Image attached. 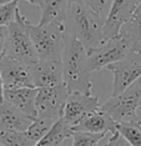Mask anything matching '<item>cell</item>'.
Returning <instances> with one entry per match:
<instances>
[{
    "instance_id": "cell-1",
    "label": "cell",
    "mask_w": 141,
    "mask_h": 146,
    "mask_svg": "<svg viewBox=\"0 0 141 146\" xmlns=\"http://www.w3.org/2000/svg\"><path fill=\"white\" fill-rule=\"evenodd\" d=\"M63 52V79L69 92L91 94L92 81L88 49L78 39L65 33Z\"/></svg>"
},
{
    "instance_id": "cell-2",
    "label": "cell",
    "mask_w": 141,
    "mask_h": 146,
    "mask_svg": "<svg viewBox=\"0 0 141 146\" xmlns=\"http://www.w3.org/2000/svg\"><path fill=\"white\" fill-rule=\"evenodd\" d=\"M105 20L84 3H71L65 24V33L74 36L86 49L97 48L104 42Z\"/></svg>"
},
{
    "instance_id": "cell-3",
    "label": "cell",
    "mask_w": 141,
    "mask_h": 146,
    "mask_svg": "<svg viewBox=\"0 0 141 146\" xmlns=\"http://www.w3.org/2000/svg\"><path fill=\"white\" fill-rule=\"evenodd\" d=\"M28 29L39 60H61L65 46V26L29 21Z\"/></svg>"
},
{
    "instance_id": "cell-4",
    "label": "cell",
    "mask_w": 141,
    "mask_h": 146,
    "mask_svg": "<svg viewBox=\"0 0 141 146\" xmlns=\"http://www.w3.org/2000/svg\"><path fill=\"white\" fill-rule=\"evenodd\" d=\"M29 21V19L25 18L18 9L15 19L8 25V44H6V56L19 60L26 65H31L39 61L28 29Z\"/></svg>"
},
{
    "instance_id": "cell-5",
    "label": "cell",
    "mask_w": 141,
    "mask_h": 146,
    "mask_svg": "<svg viewBox=\"0 0 141 146\" xmlns=\"http://www.w3.org/2000/svg\"><path fill=\"white\" fill-rule=\"evenodd\" d=\"M141 108V79L130 85L121 94L111 96L100 110L110 115L116 122L141 121L139 109Z\"/></svg>"
},
{
    "instance_id": "cell-6",
    "label": "cell",
    "mask_w": 141,
    "mask_h": 146,
    "mask_svg": "<svg viewBox=\"0 0 141 146\" xmlns=\"http://www.w3.org/2000/svg\"><path fill=\"white\" fill-rule=\"evenodd\" d=\"M114 75L112 96L125 91L130 85L141 79V52L130 51L121 60L106 66Z\"/></svg>"
},
{
    "instance_id": "cell-7",
    "label": "cell",
    "mask_w": 141,
    "mask_h": 146,
    "mask_svg": "<svg viewBox=\"0 0 141 146\" xmlns=\"http://www.w3.org/2000/svg\"><path fill=\"white\" fill-rule=\"evenodd\" d=\"M69 94L70 92L64 82L56 86L38 89V95H36L38 117L53 119L55 121L61 119Z\"/></svg>"
},
{
    "instance_id": "cell-8",
    "label": "cell",
    "mask_w": 141,
    "mask_h": 146,
    "mask_svg": "<svg viewBox=\"0 0 141 146\" xmlns=\"http://www.w3.org/2000/svg\"><path fill=\"white\" fill-rule=\"evenodd\" d=\"M130 52L125 40L120 35L116 38L102 42L100 46L92 49H88L89 55V66L91 72L99 71L101 69L109 66L110 64L121 60L122 58Z\"/></svg>"
},
{
    "instance_id": "cell-9",
    "label": "cell",
    "mask_w": 141,
    "mask_h": 146,
    "mask_svg": "<svg viewBox=\"0 0 141 146\" xmlns=\"http://www.w3.org/2000/svg\"><path fill=\"white\" fill-rule=\"evenodd\" d=\"M100 106L101 105L99 104V99L91 94H82L78 91L70 92L65 102L63 119L74 127L85 116L99 110Z\"/></svg>"
},
{
    "instance_id": "cell-10",
    "label": "cell",
    "mask_w": 141,
    "mask_h": 146,
    "mask_svg": "<svg viewBox=\"0 0 141 146\" xmlns=\"http://www.w3.org/2000/svg\"><path fill=\"white\" fill-rule=\"evenodd\" d=\"M140 0H114L104 24V42L116 38L125 23L131 18Z\"/></svg>"
},
{
    "instance_id": "cell-11",
    "label": "cell",
    "mask_w": 141,
    "mask_h": 146,
    "mask_svg": "<svg viewBox=\"0 0 141 146\" xmlns=\"http://www.w3.org/2000/svg\"><path fill=\"white\" fill-rule=\"evenodd\" d=\"M0 72L3 76L5 90L21 88H35L30 74L29 65L5 56L0 62Z\"/></svg>"
},
{
    "instance_id": "cell-12",
    "label": "cell",
    "mask_w": 141,
    "mask_h": 146,
    "mask_svg": "<svg viewBox=\"0 0 141 146\" xmlns=\"http://www.w3.org/2000/svg\"><path fill=\"white\" fill-rule=\"evenodd\" d=\"M29 69L36 89L56 86L64 82L61 60H39L29 65Z\"/></svg>"
},
{
    "instance_id": "cell-13",
    "label": "cell",
    "mask_w": 141,
    "mask_h": 146,
    "mask_svg": "<svg viewBox=\"0 0 141 146\" xmlns=\"http://www.w3.org/2000/svg\"><path fill=\"white\" fill-rule=\"evenodd\" d=\"M117 122L102 110L94 111L82 119L72 127L74 131L90 132V134H110L116 131Z\"/></svg>"
},
{
    "instance_id": "cell-14",
    "label": "cell",
    "mask_w": 141,
    "mask_h": 146,
    "mask_svg": "<svg viewBox=\"0 0 141 146\" xmlns=\"http://www.w3.org/2000/svg\"><path fill=\"white\" fill-rule=\"evenodd\" d=\"M36 95H38V89L36 88H21L14 89V90H5L4 92V100L24 114L29 115L30 117L36 119L38 112H36Z\"/></svg>"
},
{
    "instance_id": "cell-15",
    "label": "cell",
    "mask_w": 141,
    "mask_h": 146,
    "mask_svg": "<svg viewBox=\"0 0 141 146\" xmlns=\"http://www.w3.org/2000/svg\"><path fill=\"white\" fill-rule=\"evenodd\" d=\"M70 4V0H36L35 5L41 10L39 24H59L65 26Z\"/></svg>"
},
{
    "instance_id": "cell-16",
    "label": "cell",
    "mask_w": 141,
    "mask_h": 146,
    "mask_svg": "<svg viewBox=\"0 0 141 146\" xmlns=\"http://www.w3.org/2000/svg\"><path fill=\"white\" fill-rule=\"evenodd\" d=\"M34 120L9 102H0V130L26 131Z\"/></svg>"
},
{
    "instance_id": "cell-17",
    "label": "cell",
    "mask_w": 141,
    "mask_h": 146,
    "mask_svg": "<svg viewBox=\"0 0 141 146\" xmlns=\"http://www.w3.org/2000/svg\"><path fill=\"white\" fill-rule=\"evenodd\" d=\"M119 35L125 40L130 51L141 52V0L131 18L121 28Z\"/></svg>"
},
{
    "instance_id": "cell-18",
    "label": "cell",
    "mask_w": 141,
    "mask_h": 146,
    "mask_svg": "<svg viewBox=\"0 0 141 146\" xmlns=\"http://www.w3.org/2000/svg\"><path fill=\"white\" fill-rule=\"evenodd\" d=\"M72 127L61 117L53 125L48 134L43 139H40L34 146H61L66 139L72 137Z\"/></svg>"
},
{
    "instance_id": "cell-19",
    "label": "cell",
    "mask_w": 141,
    "mask_h": 146,
    "mask_svg": "<svg viewBox=\"0 0 141 146\" xmlns=\"http://www.w3.org/2000/svg\"><path fill=\"white\" fill-rule=\"evenodd\" d=\"M116 131L125 139L130 146H141V121L117 122Z\"/></svg>"
},
{
    "instance_id": "cell-20",
    "label": "cell",
    "mask_w": 141,
    "mask_h": 146,
    "mask_svg": "<svg viewBox=\"0 0 141 146\" xmlns=\"http://www.w3.org/2000/svg\"><path fill=\"white\" fill-rule=\"evenodd\" d=\"M0 142L4 146H34L35 142L30 140L25 131L0 130Z\"/></svg>"
},
{
    "instance_id": "cell-21",
    "label": "cell",
    "mask_w": 141,
    "mask_h": 146,
    "mask_svg": "<svg viewBox=\"0 0 141 146\" xmlns=\"http://www.w3.org/2000/svg\"><path fill=\"white\" fill-rule=\"evenodd\" d=\"M55 122L56 121L53 120V119L36 117L25 132H26V135L29 136L30 140H33L36 144L40 139H43L50 131V129L53 127V125L55 124Z\"/></svg>"
},
{
    "instance_id": "cell-22",
    "label": "cell",
    "mask_w": 141,
    "mask_h": 146,
    "mask_svg": "<svg viewBox=\"0 0 141 146\" xmlns=\"http://www.w3.org/2000/svg\"><path fill=\"white\" fill-rule=\"evenodd\" d=\"M107 134H90V132L74 131L72 146H97Z\"/></svg>"
},
{
    "instance_id": "cell-23",
    "label": "cell",
    "mask_w": 141,
    "mask_h": 146,
    "mask_svg": "<svg viewBox=\"0 0 141 146\" xmlns=\"http://www.w3.org/2000/svg\"><path fill=\"white\" fill-rule=\"evenodd\" d=\"M19 0H13L6 4L0 5V26H8L15 19L18 11Z\"/></svg>"
},
{
    "instance_id": "cell-24",
    "label": "cell",
    "mask_w": 141,
    "mask_h": 146,
    "mask_svg": "<svg viewBox=\"0 0 141 146\" xmlns=\"http://www.w3.org/2000/svg\"><path fill=\"white\" fill-rule=\"evenodd\" d=\"M114 0H84V4L89 6L97 15H100L104 20H106L110 9L112 6Z\"/></svg>"
},
{
    "instance_id": "cell-25",
    "label": "cell",
    "mask_w": 141,
    "mask_h": 146,
    "mask_svg": "<svg viewBox=\"0 0 141 146\" xmlns=\"http://www.w3.org/2000/svg\"><path fill=\"white\" fill-rule=\"evenodd\" d=\"M8 44V26H0V62L6 56Z\"/></svg>"
},
{
    "instance_id": "cell-26",
    "label": "cell",
    "mask_w": 141,
    "mask_h": 146,
    "mask_svg": "<svg viewBox=\"0 0 141 146\" xmlns=\"http://www.w3.org/2000/svg\"><path fill=\"white\" fill-rule=\"evenodd\" d=\"M105 146H130V145L127 144V141L119 134V132L115 131L110 135V139L105 144Z\"/></svg>"
},
{
    "instance_id": "cell-27",
    "label": "cell",
    "mask_w": 141,
    "mask_h": 146,
    "mask_svg": "<svg viewBox=\"0 0 141 146\" xmlns=\"http://www.w3.org/2000/svg\"><path fill=\"white\" fill-rule=\"evenodd\" d=\"M4 92H5V88H4V81H3V76L0 72V102H4Z\"/></svg>"
},
{
    "instance_id": "cell-28",
    "label": "cell",
    "mask_w": 141,
    "mask_h": 146,
    "mask_svg": "<svg viewBox=\"0 0 141 146\" xmlns=\"http://www.w3.org/2000/svg\"><path fill=\"white\" fill-rule=\"evenodd\" d=\"M19 1H20V0H19ZM23 1H26V3H29V4H33V5L36 4V0H23Z\"/></svg>"
},
{
    "instance_id": "cell-29",
    "label": "cell",
    "mask_w": 141,
    "mask_h": 146,
    "mask_svg": "<svg viewBox=\"0 0 141 146\" xmlns=\"http://www.w3.org/2000/svg\"><path fill=\"white\" fill-rule=\"evenodd\" d=\"M71 3H84V0H70Z\"/></svg>"
},
{
    "instance_id": "cell-30",
    "label": "cell",
    "mask_w": 141,
    "mask_h": 146,
    "mask_svg": "<svg viewBox=\"0 0 141 146\" xmlns=\"http://www.w3.org/2000/svg\"><path fill=\"white\" fill-rule=\"evenodd\" d=\"M139 116H140V120H141V108L139 109Z\"/></svg>"
},
{
    "instance_id": "cell-31",
    "label": "cell",
    "mask_w": 141,
    "mask_h": 146,
    "mask_svg": "<svg viewBox=\"0 0 141 146\" xmlns=\"http://www.w3.org/2000/svg\"><path fill=\"white\" fill-rule=\"evenodd\" d=\"M0 146H4V145H3V144H1V142H0Z\"/></svg>"
}]
</instances>
